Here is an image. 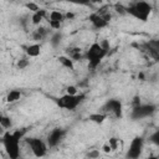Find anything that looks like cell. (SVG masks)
Wrapping results in <instances>:
<instances>
[{"label": "cell", "mask_w": 159, "mask_h": 159, "mask_svg": "<svg viewBox=\"0 0 159 159\" xmlns=\"http://www.w3.org/2000/svg\"><path fill=\"white\" fill-rule=\"evenodd\" d=\"M99 155V153L98 152H92V153H89L88 154V157H98Z\"/></svg>", "instance_id": "obj_26"}, {"label": "cell", "mask_w": 159, "mask_h": 159, "mask_svg": "<svg viewBox=\"0 0 159 159\" xmlns=\"http://www.w3.org/2000/svg\"><path fill=\"white\" fill-rule=\"evenodd\" d=\"M62 137H63V132H62L61 129H55V130H52V132L50 133V135H48V144H50L51 147L57 145V144L60 143V140L62 139Z\"/></svg>", "instance_id": "obj_7"}, {"label": "cell", "mask_w": 159, "mask_h": 159, "mask_svg": "<svg viewBox=\"0 0 159 159\" xmlns=\"http://www.w3.org/2000/svg\"><path fill=\"white\" fill-rule=\"evenodd\" d=\"M29 65V61L26 60V58H22V60H20L19 62H17V66L20 67V68H24V67H26Z\"/></svg>", "instance_id": "obj_22"}, {"label": "cell", "mask_w": 159, "mask_h": 159, "mask_svg": "<svg viewBox=\"0 0 159 159\" xmlns=\"http://www.w3.org/2000/svg\"><path fill=\"white\" fill-rule=\"evenodd\" d=\"M73 17H75V14H72V12H66L65 14V19H67V20L73 19Z\"/></svg>", "instance_id": "obj_24"}, {"label": "cell", "mask_w": 159, "mask_h": 159, "mask_svg": "<svg viewBox=\"0 0 159 159\" xmlns=\"http://www.w3.org/2000/svg\"><path fill=\"white\" fill-rule=\"evenodd\" d=\"M48 24H50V26H51L52 29L57 30V29L61 27V24H62V22H60V21H55V20H48Z\"/></svg>", "instance_id": "obj_20"}, {"label": "cell", "mask_w": 159, "mask_h": 159, "mask_svg": "<svg viewBox=\"0 0 159 159\" xmlns=\"http://www.w3.org/2000/svg\"><path fill=\"white\" fill-rule=\"evenodd\" d=\"M102 152H103L104 154H111V153H112V148H111V145L108 144V142L102 145Z\"/></svg>", "instance_id": "obj_21"}, {"label": "cell", "mask_w": 159, "mask_h": 159, "mask_svg": "<svg viewBox=\"0 0 159 159\" xmlns=\"http://www.w3.org/2000/svg\"><path fill=\"white\" fill-rule=\"evenodd\" d=\"M45 16H46V10L39 9L36 12L32 14V16H31V22H32L34 25H40L41 21H42V19H43Z\"/></svg>", "instance_id": "obj_9"}, {"label": "cell", "mask_w": 159, "mask_h": 159, "mask_svg": "<svg viewBox=\"0 0 159 159\" xmlns=\"http://www.w3.org/2000/svg\"><path fill=\"white\" fill-rule=\"evenodd\" d=\"M142 147H143V142L140 138H134L133 142L130 143V148H129V152H128V157H132V158H137L142 150Z\"/></svg>", "instance_id": "obj_6"}, {"label": "cell", "mask_w": 159, "mask_h": 159, "mask_svg": "<svg viewBox=\"0 0 159 159\" xmlns=\"http://www.w3.org/2000/svg\"><path fill=\"white\" fill-rule=\"evenodd\" d=\"M0 124L5 128V129H7V128H10L11 127V119L9 118V117H6V116H2V114H0Z\"/></svg>", "instance_id": "obj_16"}, {"label": "cell", "mask_w": 159, "mask_h": 159, "mask_svg": "<svg viewBox=\"0 0 159 159\" xmlns=\"http://www.w3.org/2000/svg\"><path fill=\"white\" fill-rule=\"evenodd\" d=\"M58 61H60V63H61L63 67H66V68H68V70H73L72 58H70V57H67V56H60V57H58Z\"/></svg>", "instance_id": "obj_12"}, {"label": "cell", "mask_w": 159, "mask_h": 159, "mask_svg": "<svg viewBox=\"0 0 159 159\" xmlns=\"http://www.w3.org/2000/svg\"><path fill=\"white\" fill-rule=\"evenodd\" d=\"M108 108L111 112H114L116 116H119L120 114V103L118 101H111L108 103Z\"/></svg>", "instance_id": "obj_14"}, {"label": "cell", "mask_w": 159, "mask_h": 159, "mask_svg": "<svg viewBox=\"0 0 159 159\" xmlns=\"http://www.w3.org/2000/svg\"><path fill=\"white\" fill-rule=\"evenodd\" d=\"M106 118H107L106 114H99V113H96V114H91L89 116V119L92 122H94V123H102Z\"/></svg>", "instance_id": "obj_15"}, {"label": "cell", "mask_w": 159, "mask_h": 159, "mask_svg": "<svg viewBox=\"0 0 159 159\" xmlns=\"http://www.w3.org/2000/svg\"><path fill=\"white\" fill-rule=\"evenodd\" d=\"M82 98H83V96H78V94H76V96L66 94L58 99V106L65 109H75L81 103Z\"/></svg>", "instance_id": "obj_4"}, {"label": "cell", "mask_w": 159, "mask_h": 159, "mask_svg": "<svg viewBox=\"0 0 159 159\" xmlns=\"http://www.w3.org/2000/svg\"><path fill=\"white\" fill-rule=\"evenodd\" d=\"M89 2H91V4H94V5H98V4L101 5V4L103 2V0H89Z\"/></svg>", "instance_id": "obj_25"}, {"label": "cell", "mask_w": 159, "mask_h": 159, "mask_svg": "<svg viewBox=\"0 0 159 159\" xmlns=\"http://www.w3.org/2000/svg\"><path fill=\"white\" fill-rule=\"evenodd\" d=\"M108 144L111 145L112 152H116V150H118V147H119V139L113 137V138H111V139L108 140Z\"/></svg>", "instance_id": "obj_17"}, {"label": "cell", "mask_w": 159, "mask_h": 159, "mask_svg": "<svg viewBox=\"0 0 159 159\" xmlns=\"http://www.w3.org/2000/svg\"><path fill=\"white\" fill-rule=\"evenodd\" d=\"M26 9H29V10L32 11V12H36V11L39 10V6H37L35 2H27V4H26Z\"/></svg>", "instance_id": "obj_19"}, {"label": "cell", "mask_w": 159, "mask_h": 159, "mask_svg": "<svg viewBox=\"0 0 159 159\" xmlns=\"http://www.w3.org/2000/svg\"><path fill=\"white\" fill-rule=\"evenodd\" d=\"M32 153L35 157H43L46 154V150H47V145L43 140L41 139H37V138H31L27 140Z\"/></svg>", "instance_id": "obj_5"}, {"label": "cell", "mask_w": 159, "mask_h": 159, "mask_svg": "<svg viewBox=\"0 0 159 159\" xmlns=\"http://www.w3.org/2000/svg\"><path fill=\"white\" fill-rule=\"evenodd\" d=\"M72 2H76V4H81V5H84V4H88L89 0H70Z\"/></svg>", "instance_id": "obj_23"}, {"label": "cell", "mask_w": 159, "mask_h": 159, "mask_svg": "<svg viewBox=\"0 0 159 159\" xmlns=\"http://www.w3.org/2000/svg\"><path fill=\"white\" fill-rule=\"evenodd\" d=\"M66 94H70V96H76L78 94V89L76 86H68L66 88Z\"/></svg>", "instance_id": "obj_18"}, {"label": "cell", "mask_w": 159, "mask_h": 159, "mask_svg": "<svg viewBox=\"0 0 159 159\" xmlns=\"http://www.w3.org/2000/svg\"><path fill=\"white\" fill-rule=\"evenodd\" d=\"M40 52H41V46L39 43H32V45L27 46V48H26V53L30 57H37L40 55Z\"/></svg>", "instance_id": "obj_10"}, {"label": "cell", "mask_w": 159, "mask_h": 159, "mask_svg": "<svg viewBox=\"0 0 159 159\" xmlns=\"http://www.w3.org/2000/svg\"><path fill=\"white\" fill-rule=\"evenodd\" d=\"M104 55H106V50L101 46V43H97V42L92 43L88 52H87V58H88L89 67L96 68L99 65L101 60L104 57Z\"/></svg>", "instance_id": "obj_2"}, {"label": "cell", "mask_w": 159, "mask_h": 159, "mask_svg": "<svg viewBox=\"0 0 159 159\" xmlns=\"http://www.w3.org/2000/svg\"><path fill=\"white\" fill-rule=\"evenodd\" d=\"M4 148L7 152V155L12 159H16L20 155V137L19 133H4Z\"/></svg>", "instance_id": "obj_1"}, {"label": "cell", "mask_w": 159, "mask_h": 159, "mask_svg": "<svg viewBox=\"0 0 159 159\" xmlns=\"http://www.w3.org/2000/svg\"><path fill=\"white\" fill-rule=\"evenodd\" d=\"M4 133H5V128L0 124V134H1V135H4Z\"/></svg>", "instance_id": "obj_27"}, {"label": "cell", "mask_w": 159, "mask_h": 159, "mask_svg": "<svg viewBox=\"0 0 159 159\" xmlns=\"http://www.w3.org/2000/svg\"><path fill=\"white\" fill-rule=\"evenodd\" d=\"M48 19H50V20H55V21L62 22V21L65 20V15H63L62 12L57 11V10H52V11L50 12V15H48Z\"/></svg>", "instance_id": "obj_13"}, {"label": "cell", "mask_w": 159, "mask_h": 159, "mask_svg": "<svg viewBox=\"0 0 159 159\" xmlns=\"http://www.w3.org/2000/svg\"><path fill=\"white\" fill-rule=\"evenodd\" d=\"M89 20H91L92 25H93L94 27H97V29H102V27L107 26V24H108L99 14H93V15H91Z\"/></svg>", "instance_id": "obj_8"}, {"label": "cell", "mask_w": 159, "mask_h": 159, "mask_svg": "<svg viewBox=\"0 0 159 159\" xmlns=\"http://www.w3.org/2000/svg\"><path fill=\"white\" fill-rule=\"evenodd\" d=\"M125 10H127V12H130L132 15H134L137 19L145 21V20L148 19V16L150 15L152 7H150V5H149L148 2H145V1H138V2H135V4L132 5V6H129V7L125 9Z\"/></svg>", "instance_id": "obj_3"}, {"label": "cell", "mask_w": 159, "mask_h": 159, "mask_svg": "<svg viewBox=\"0 0 159 159\" xmlns=\"http://www.w3.org/2000/svg\"><path fill=\"white\" fill-rule=\"evenodd\" d=\"M20 97H21V92L15 89V91H10V92H9V94L6 96L5 101H6V102H9V103H14V102L19 101V99H20Z\"/></svg>", "instance_id": "obj_11"}]
</instances>
